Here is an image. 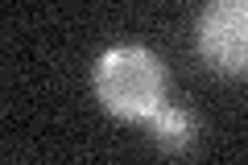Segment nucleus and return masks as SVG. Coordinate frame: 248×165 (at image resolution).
<instances>
[{
	"instance_id": "3",
	"label": "nucleus",
	"mask_w": 248,
	"mask_h": 165,
	"mask_svg": "<svg viewBox=\"0 0 248 165\" xmlns=\"http://www.w3.org/2000/svg\"><path fill=\"white\" fill-rule=\"evenodd\" d=\"M149 132L166 153H186L190 140H195V116L186 112V107H166L161 104L149 120Z\"/></svg>"
},
{
	"instance_id": "2",
	"label": "nucleus",
	"mask_w": 248,
	"mask_h": 165,
	"mask_svg": "<svg viewBox=\"0 0 248 165\" xmlns=\"http://www.w3.org/2000/svg\"><path fill=\"white\" fill-rule=\"evenodd\" d=\"M199 54L211 70L248 78V0H211L199 17Z\"/></svg>"
},
{
	"instance_id": "1",
	"label": "nucleus",
	"mask_w": 248,
	"mask_h": 165,
	"mask_svg": "<svg viewBox=\"0 0 248 165\" xmlns=\"http://www.w3.org/2000/svg\"><path fill=\"white\" fill-rule=\"evenodd\" d=\"M95 99L120 120H153L166 104V66L149 45H116L95 62Z\"/></svg>"
}]
</instances>
